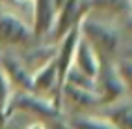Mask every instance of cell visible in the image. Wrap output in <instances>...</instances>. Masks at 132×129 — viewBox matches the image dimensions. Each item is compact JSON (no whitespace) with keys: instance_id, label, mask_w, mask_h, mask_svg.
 <instances>
[{"instance_id":"cell-17","label":"cell","mask_w":132,"mask_h":129,"mask_svg":"<svg viewBox=\"0 0 132 129\" xmlns=\"http://www.w3.org/2000/svg\"><path fill=\"white\" fill-rule=\"evenodd\" d=\"M130 15H132V2H130Z\"/></svg>"},{"instance_id":"cell-16","label":"cell","mask_w":132,"mask_h":129,"mask_svg":"<svg viewBox=\"0 0 132 129\" xmlns=\"http://www.w3.org/2000/svg\"><path fill=\"white\" fill-rule=\"evenodd\" d=\"M127 28L132 32V15H128V17H127Z\"/></svg>"},{"instance_id":"cell-14","label":"cell","mask_w":132,"mask_h":129,"mask_svg":"<svg viewBox=\"0 0 132 129\" xmlns=\"http://www.w3.org/2000/svg\"><path fill=\"white\" fill-rule=\"evenodd\" d=\"M50 122H52V129H69V125L65 122H61L60 118L58 120H50Z\"/></svg>"},{"instance_id":"cell-5","label":"cell","mask_w":132,"mask_h":129,"mask_svg":"<svg viewBox=\"0 0 132 129\" xmlns=\"http://www.w3.org/2000/svg\"><path fill=\"white\" fill-rule=\"evenodd\" d=\"M15 110L36 114V116H41L45 120H58L61 116V112L56 109V105L50 99L39 97L30 92H13L11 101H10V116Z\"/></svg>"},{"instance_id":"cell-9","label":"cell","mask_w":132,"mask_h":129,"mask_svg":"<svg viewBox=\"0 0 132 129\" xmlns=\"http://www.w3.org/2000/svg\"><path fill=\"white\" fill-rule=\"evenodd\" d=\"M99 66H101V58L97 56V53L87 45V43L80 38L75 49V56H73V66L76 71H80L82 75L95 79L99 73Z\"/></svg>"},{"instance_id":"cell-6","label":"cell","mask_w":132,"mask_h":129,"mask_svg":"<svg viewBox=\"0 0 132 129\" xmlns=\"http://www.w3.org/2000/svg\"><path fill=\"white\" fill-rule=\"evenodd\" d=\"M56 15H58V2L52 0H37L32 2V34L36 41H43L47 36H52L54 30V23H56Z\"/></svg>"},{"instance_id":"cell-10","label":"cell","mask_w":132,"mask_h":129,"mask_svg":"<svg viewBox=\"0 0 132 129\" xmlns=\"http://www.w3.org/2000/svg\"><path fill=\"white\" fill-rule=\"evenodd\" d=\"M102 116L116 129H132V101L125 97L117 103L106 105Z\"/></svg>"},{"instance_id":"cell-2","label":"cell","mask_w":132,"mask_h":129,"mask_svg":"<svg viewBox=\"0 0 132 129\" xmlns=\"http://www.w3.org/2000/svg\"><path fill=\"white\" fill-rule=\"evenodd\" d=\"M0 45L19 51H30L37 45V41L32 34L30 24L21 15L0 11Z\"/></svg>"},{"instance_id":"cell-11","label":"cell","mask_w":132,"mask_h":129,"mask_svg":"<svg viewBox=\"0 0 132 129\" xmlns=\"http://www.w3.org/2000/svg\"><path fill=\"white\" fill-rule=\"evenodd\" d=\"M69 129H116L104 116L97 114H75L65 122Z\"/></svg>"},{"instance_id":"cell-15","label":"cell","mask_w":132,"mask_h":129,"mask_svg":"<svg viewBox=\"0 0 132 129\" xmlns=\"http://www.w3.org/2000/svg\"><path fill=\"white\" fill-rule=\"evenodd\" d=\"M26 129H47L45 125H43L41 122H37V124H30L28 127H26Z\"/></svg>"},{"instance_id":"cell-12","label":"cell","mask_w":132,"mask_h":129,"mask_svg":"<svg viewBox=\"0 0 132 129\" xmlns=\"http://www.w3.org/2000/svg\"><path fill=\"white\" fill-rule=\"evenodd\" d=\"M13 96V88L7 82L6 75L0 69V127L10 120V101Z\"/></svg>"},{"instance_id":"cell-7","label":"cell","mask_w":132,"mask_h":129,"mask_svg":"<svg viewBox=\"0 0 132 129\" xmlns=\"http://www.w3.org/2000/svg\"><path fill=\"white\" fill-rule=\"evenodd\" d=\"M101 101L97 97L95 92H86L75 86L63 84V88L60 92V107L61 110H69L75 114H86V110H91L99 107Z\"/></svg>"},{"instance_id":"cell-3","label":"cell","mask_w":132,"mask_h":129,"mask_svg":"<svg viewBox=\"0 0 132 129\" xmlns=\"http://www.w3.org/2000/svg\"><path fill=\"white\" fill-rule=\"evenodd\" d=\"M95 94L102 107L125 99V86H123L121 77L117 73L116 62L101 60L99 73L95 77Z\"/></svg>"},{"instance_id":"cell-13","label":"cell","mask_w":132,"mask_h":129,"mask_svg":"<svg viewBox=\"0 0 132 129\" xmlns=\"http://www.w3.org/2000/svg\"><path fill=\"white\" fill-rule=\"evenodd\" d=\"M116 67L121 77V82L125 86V97L132 101V56L121 58L119 62H116Z\"/></svg>"},{"instance_id":"cell-8","label":"cell","mask_w":132,"mask_h":129,"mask_svg":"<svg viewBox=\"0 0 132 129\" xmlns=\"http://www.w3.org/2000/svg\"><path fill=\"white\" fill-rule=\"evenodd\" d=\"M0 69L6 75L13 92H30L32 94V73L24 67L21 58L6 53L0 58Z\"/></svg>"},{"instance_id":"cell-4","label":"cell","mask_w":132,"mask_h":129,"mask_svg":"<svg viewBox=\"0 0 132 129\" xmlns=\"http://www.w3.org/2000/svg\"><path fill=\"white\" fill-rule=\"evenodd\" d=\"M91 11L89 2H80V0H65V2H58V15L54 23V30H52V38H54V45L63 39L71 30L78 28V24L84 17Z\"/></svg>"},{"instance_id":"cell-1","label":"cell","mask_w":132,"mask_h":129,"mask_svg":"<svg viewBox=\"0 0 132 129\" xmlns=\"http://www.w3.org/2000/svg\"><path fill=\"white\" fill-rule=\"evenodd\" d=\"M78 32L101 60H112V56L119 49V32L116 30V26L91 15V11L80 21Z\"/></svg>"}]
</instances>
